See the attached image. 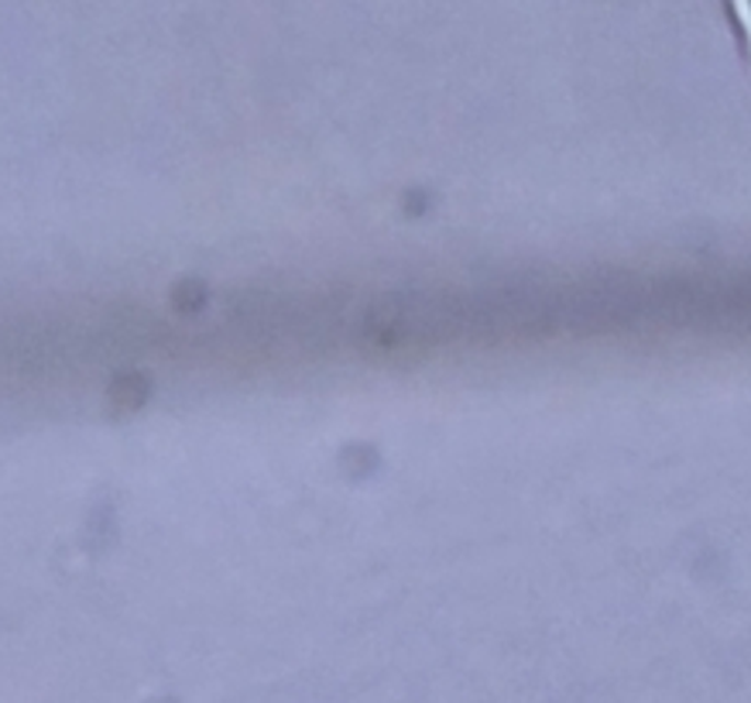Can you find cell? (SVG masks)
I'll return each instance as SVG.
<instances>
[{
    "instance_id": "cell-1",
    "label": "cell",
    "mask_w": 751,
    "mask_h": 703,
    "mask_svg": "<svg viewBox=\"0 0 751 703\" xmlns=\"http://www.w3.org/2000/svg\"><path fill=\"white\" fill-rule=\"evenodd\" d=\"M728 8H731V21H735L738 38L751 52V0H728Z\"/></svg>"
}]
</instances>
